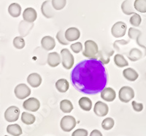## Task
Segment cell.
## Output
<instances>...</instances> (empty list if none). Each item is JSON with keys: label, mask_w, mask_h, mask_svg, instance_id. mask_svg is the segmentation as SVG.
I'll use <instances>...</instances> for the list:
<instances>
[{"label": "cell", "mask_w": 146, "mask_h": 136, "mask_svg": "<svg viewBox=\"0 0 146 136\" xmlns=\"http://www.w3.org/2000/svg\"><path fill=\"white\" fill-rule=\"evenodd\" d=\"M114 63L119 68H123V67L127 66L129 65V63L127 60L125 59L124 56L121 54H116L114 56Z\"/></svg>", "instance_id": "obj_29"}, {"label": "cell", "mask_w": 146, "mask_h": 136, "mask_svg": "<svg viewBox=\"0 0 146 136\" xmlns=\"http://www.w3.org/2000/svg\"><path fill=\"white\" fill-rule=\"evenodd\" d=\"M14 93L17 98L23 100L29 96L31 94V90L25 84H19L15 87Z\"/></svg>", "instance_id": "obj_8"}, {"label": "cell", "mask_w": 146, "mask_h": 136, "mask_svg": "<svg viewBox=\"0 0 146 136\" xmlns=\"http://www.w3.org/2000/svg\"><path fill=\"white\" fill-rule=\"evenodd\" d=\"M34 26L33 23H29L27 21H21L19 24V27H18V31H19V33L21 35V37H26L27 35H28V34L29 33V32L31 31L32 28Z\"/></svg>", "instance_id": "obj_19"}, {"label": "cell", "mask_w": 146, "mask_h": 136, "mask_svg": "<svg viewBox=\"0 0 146 136\" xmlns=\"http://www.w3.org/2000/svg\"><path fill=\"white\" fill-rule=\"evenodd\" d=\"M126 24L122 21H118L111 28V33L113 37L115 38H121L126 34Z\"/></svg>", "instance_id": "obj_6"}, {"label": "cell", "mask_w": 146, "mask_h": 136, "mask_svg": "<svg viewBox=\"0 0 146 136\" xmlns=\"http://www.w3.org/2000/svg\"><path fill=\"white\" fill-rule=\"evenodd\" d=\"M52 5L56 10H61L66 6V0H52Z\"/></svg>", "instance_id": "obj_34"}, {"label": "cell", "mask_w": 146, "mask_h": 136, "mask_svg": "<svg viewBox=\"0 0 146 136\" xmlns=\"http://www.w3.org/2000/svg\"><path fill=\"white\" fill-rule=\"evenodd\" d=\"M71 50L75 53H79L83 50V45L80 42H76L70 45Z\"/></svg>", "instance_id": "obj_37"}, {"label": "cell", "mask_w": 146, "mask_h": 136, "mask_svg": "<svg viewBox=\"0 0 146 136\" xmlns=\"http://www.w3.org/2000/svg\"><path fill=\"white\" fill-rule=\"evenodd\" d=\"M77 122L72 116H64L60 122V127L64 132H70L75 127Z\"/></svg>", "instance_id": "obj_5"}, {"label": "cell", "mask_w": 146, "mask_h": 136, "mask_svg": "<svg viewBox=\"0 0 146 136\" xmlns=\"http://www.w3.org/2000/svg\"><path fill=\"white\" fill-rule=\"evenodd\" d=\"M133 109L137 112H140L143 110V104L141 103H137L136 101L131 102Z\"/></svg>", "instance_id": "obj_39"}, {"label": "cell", "mask_w": 146, "mask_h": 136, "mask_svg": "<svg viewBox=\"0 0 146 136\" xmlns=\"http://www.w3.org/2000/svg\"><path fill=\"white\" fill-rule=\"evenodd\" d=\"M94 111L96 116H105L108 114L109 108L106 103H102V101H97L94 105Z\"/></svg>", "instance_id": "obj_12"}, {"label": "cell", "mask_w": 146, "mask_h": 136, "mask_svg": "<svg viewBox=\"0 0 146 136\" xmlns=\"http://www.w3.org/2000/svg\"><path fill=\"white\" fill-rule=\"evenodd\" d=\"M88 131L85 129H78L73 132L72 136H88Z\"/></svg>", "instance_id": "obj_38"}, {"label": "cell", "mask_w": 146, "mask_h": 136, "mask_svg": "<svg viewBox=\"0 0 146 136\" xmlns=\"http://www.w3.org/2000/svg\"><path fill=\"white\" fill-rule=\"evenodd\" d=\"M52 2L50 0H47L42 3L41 6L42 13L47 18H51L55 15V11L53 10Z\"/></svg>", "instance_id": "obj_11"}, {"label": "cell", "mask_w": 146, "mask_h": 136, "mask_svg": "<svg viewBox=\"0 0 146 136\" xmlns=\"http://www.w3.org/2000/svg\"><path fill=\"white\" fill-rule=\"evenodd\" d=\"M145 80H146V73H145Z\"/></svg>", "instance_id": "obj_41"}, {"label": "cell", "mask_w": 146, "mask_h": 136, "mask_svg": "<svg viewBox=\"0 0 146 136\" xmlns=\"http://www.w3.org/2000/svg\"><path fill=\"white\" fill-rule=\"evenodd\" d=\"M113 51L111 49H105L102 48L101 50H100L97 54V59L100 60L103 64H108L110 60V57L113 55Z\"/></svg>", "instance_id": "obj_10"}, {"label": "cell", "mask_w": 146, "mask_h": 136, "mask_svg": "<svg viewBox=\"0 0 146 136\" xmlns=\"http://www.w3.org/2000/svg\"><path fill=\"white\" fill-rule=\"evenodd\" d=\"M36 120V118L33 114H31L27 112H23L21 115V121L22 122L26 125H32Z\"/></svg>", "instance_id": "obj_30"}, {"label": "cell", "mask_w": 146, "mask_h": 136, "mask_svg": "<svg viewBox=\"0 0 146 136\" xmlns=\"http://www.w3.org/2000/svg\"><path fill=\"white\" fill-rule=\"evenodd\" d=\"M79 106H80V108L83 111H89L92 108V102H91V99L86 97H83L80 98L78 101Z\"/></svg>", "instance_id": "obj_25"}, {"label": "cell", "mask_w": 146, "mask_h": 136, "mask_svg": "<svg viewBox=\"0 0 146 136\" xmlns=\"http://www.w3.org/2000/svg\"><path fill=\"white\" fill-rule=\"evenodd\" d=\"M100 93H101V98L107 102L113 101L116 98L115 91L111 87H105Z\"/></svg>", "instance_id": "obj_14"}, {"label": "cell", "mask_w": 146, "mask_h": 136, "mask_svg": "<svg viewBox=\"0 0 146 136\" xmlns=\"http://www.w3.org/2000/svg\"><path fill=\"white\" fill-rule=\"evenodd\" d=\"M23 107L24 109L27 110V111L35 112V111H38V109L40 108V103L36 98H30L23 102Z\"/></svg>", "instance_id": "obj_9"}, {"label": "cell", "mask_w": 146, "mask_h": 136, "mask_svg": "<svg viewBox=\"0 0 146 136\" xmlns=\"http://www.w3.org/2000/svg\"><path fill=\"white\" fill-rule=\"evenodd\" d=\"M114 120L110 117H108L103 120L102 123V127L105 130H110V129H111L114 127Z\"/></svg>", "instance_id": "obj_32"}, {"label": "cell", "mask_w": 146, "mask_h": 136, "mask_svg": "<svg viewBox=\"0 0 146 136\" xmlns=\"http://www.w3.org/2000/svg\"><path fill=\"white\" fill-rule=\"evenodd\" d=\"M60 109L64 113H70L73 110L72 103L69 100H63L60 102Z\"/></svg>", "instance_id": "obj_27"}, {"label": "cell", "mask_w": 146, "mask_h": 136, "mask_svg": "<svg viewBox=\"0 0 146 136\" xmlns=\"http://www.w3.org/2000/svg\"><path fill=\"white\" fill-rule=\"evenodd\" d=\"M13 46L18 50H21L25 47V40L22 37H16L13 39Z\"/></svg>", "instance_id": "obj_33"}, {"label": "cell", "mask_w": 146, "mask_h": 136, "mask_svg": "<svg viewBox=\"0 0 146 136\" xmlns=\"http://www.w3.org/2000/svg\"><path fill=\"white\" fill-rule=\"evenodd\" d=\"M8 12L12 17L18 18L21 13V7L18 3H12L8 7Z\"/></svg>", "instance_id": "obj_22"}, {"label": "cell", "mask_w": 146, "mask_h": 136, "mask_svg": "<svg viewBox=\"0 0 146 136\" xmlns=\"http://www.w3.org/2000/svg\"><path fill=\"white\" fill-rule=\"evenodd\" d=\"M61 56H62V63L64 68L66 69H70L72 68L75 59L70 50L66 48L61 50Z\"/></svg>", "instance_id": "obj_3"}, {"label": "cell", "mask_w": 146, "mask_h": 136, "mask_svg": "<svg viewBox=\"0 0 146 136\" xmlns=\"http://www.w3.org/2000/svg\"><path fill=\"white\" fill-rule=\"evenodd\" d=\"M65 37H66V39L68 42L76 41L80 38V32L78 28H75V27H71L65 32Z\"/></svg>", "instance_id": "obj_13"}, {"label": "cell", "mask_w": 146, "mask_h": 136, "mask_svg": "<svg viewBox=\"0 0 146 136\" xmlns=\"http://www.w3.org/2000/svg\"><path fill=\"white\" fill-rule=\"evenodd\" d=\"M119 100L123 103H129L135 97V92L132 88L128 86L121 87L118 93Z\"/></svg>", "instance_id": "obj_4"}, {"label": "cell", "mask_w": 146, "mask_h": 136, "mask_svg": "<svg viewBox=\"0 0 146 136\" xmlns=\"http://www.w3.org/2000/svg\"><path fill=\"white\" fill-rule=\"evenodd\" d=\"M134 8L135 7H133V5L130 0H125V1H123L122 5H121V10H122L123 13L127 15H130L131 14H133V15L135 14Z\"/></svg>", "instance_id": "obj_23"}, {"label": "cell", "mask_w": 146, "mask_h": 136, "mask_svg": "<svg viewBox=\"0 0 146 136\" xmlns=\"http://www.w3.org/2000/svg\"><path fill=\"white\" fill-rule=\"evenodd\" d=\"M56 39H58V42L63 45H69V43H70V42H68L67 39H66V37H65V33L62 30L59 31V32L57 33Z\"/></svg>", "instance_id": "obj_36"}, {"label": "cell", "mask_w": 146, "mask_h": 136, "mask_svg": "<svg viewBox=\"0 0 146 136\" xmlns=\"http://www.w3.org/2000/svg\"><path fill=\"white\" fill-rule=\"evenodd\" d=\"M134 7L139 12H146V0H135L134 3Z\"/></svg>", "instance_id": "obj_31"}, {"label": "cell", "mask_w": 146, "mask_h": 136, "mask_svg": "<svg viewBox=\"0 0 146 136\" xmlns=\"http://www.w3.org/2000/svg\"><path fill=\"white\" fill-rule=\"evenodd\" d=\"M143 56H144V55L143 54V52L141 50H139L137 48H133L130 50L128 58L131 61L135 62L137 60H139Z\"/></svg>", "instance_id": "obj_26"}, {"label": "cell", "mask_w": 146, "mask_h": 136, "mask_svg": "<svg viewBox=\"0 0 146 136\" xmlns=\"http://www.w3.org/2000/svg\"><path fill=\"white\" fill-rule=\"evenodd\" d=\"M142 22V18L140 15L139 14H134L131 17V18L129 20V23H131V25L133 26H135V27H137L140 25V23Z\"/></svg>", "instance_id": "obj_35"}, {"label": "cell", "mask_w": 146, "mask_h": 136, "mask_svg": "<svg viewBox=\"0 0 146 136\" xmlns=\"http://www.w3.org/2000/svg\"><path fill=\"white\" fill-rule=\"evenodd\" d=\"M48 64L50 67H56L61 63V56L57 53H50L48 55V59H47Z\"/></svg>", "instance_id": "obj_18"}, {"label": "cell", "mask_w": 146, "mask_h": 136, "mask_svg": "<svg viewBox=\"0 0 146 136\" xmlns=\"http://www.w3.org/2000/svg\"><path fill=\"white\" fill-rule=\"evenodd\" d=\"M5 136H8V135H5Z\"/></svg>", "instance_id": "obj_42"}, {"label": "cell", "mask_w": 146, "mask_h": 136, "mask_svg": "<svg viewBox=\"0 0 146 136\" xmlns=\"http://www.w3.org/2000/svg\"><path fill=\"white\" fill-rule=\"evenodd\" d=\"M128 35H129V37L131 39L135 40L137 42V44L139 46H140L141 47L144 48L145 50H146L145 47H144L143 45H142L139 42V36L141 35V32H140V31L137 30V29H136V28H130L129 29Z\"/></svg>", "instance_id": "obj_21"}, {"label": "cell", "mask_w": 146, "mask_h": 136, "mask_svg": "<svg viewBox=\"0 0 146 136\" xmlns=\"http://www.w3.org/2000/svg\"><path fill=\"white\" fill-rule=\"evenodd\" d=\"M98 45L93 40H87L85 42V50L83 52V56L89 59H97V54L99 53Z\"/></svg>", "instance_id": "obj_2"}, {"label": "cell", "mask_w": 146, "mask_h": 136, "mask_svg": "<svg viewBox=\"0 0 146 136\" xmlns=\"http://www.w3.org/2000/svg\"><path fill=\"white\" fill-rule=\"evenodd\" d=\"M42 47L46 51L52 50L56 47V41L54 39L50 36H45L41 40Z\"/></svg>", "instance_id": "obj_16"}, {"label": "cell", "mask_w": 146, "mask_h": 136, "mask_svg": "<svg viewBox=\"0 0 146 136\" xmlns=\"http://www.w3.org/2000/svg\"><path fill=\"white\" fill-rule=\"evenodd\" d=\"M90 136H103L101 132L98 129H94L93 131L91 132Z\"/></svg>", "instance_id": "obj_40"}, {"label": "cell", "mask_w": 146, "mask_h": 136, "mask_svg": "<svg viewBox=\"0 0 146 136\" xmlns=\"http://www.w3.org/2000/svg\"><path fill=\"white\" fill-rule=\"evenodd\" d=\"M27 82L32 87H38L42 83V77L39 74H30L27 77Z\"/></svg>", "instance_id": "obj_17"}, {"label": "cell", "mask_w": 146, "mask_h": 136, "mask_svg": "<svg viewBox=\"0 0 146 136\" xmlns=\"http://www.w3.org/2000/svg\"><path fill=\"white\" fill-rule=\"evenodd\" d=\"M123 75L126 79L130 81H135V80L137 79L139 74L135 69L131 68H127L123 70Z\"/></svg>", "instance_id": "obj_20"}, {"label": "cell", "mask_w": 146, "mask_h": 136, "mask_svg": "<svg viewBox=\"0 0 146 136\" xmlns=\"http://www.w3.org/2000/svg\"><path fill=\"white\" fill-rule=\"evenodd\" d=\"M73 87L86 95L101 93L108 84V74L98 59H88L78 63L70 74Z\"/></svg>", "instance_id": "obj_1"}, {"label": "cell", "mask_w": 146, "mask_h": 136, "mask_svg": "<svg viewBox=\"0 0 146 136\" xmlns=\"http://www.w3.org/2000/svg\"><path fill=\"white\" fill-rule=\"evenodd\" d=\"M69 82L65 79H60L56 82V88L59 93H66L69 90Z\"/></svg>", "instance_id": "obj_24"}, {"label": "cell", "mask_w": 146, "mask_h": 136, "mask_svg": "<svg viewBox=\"0 0 146 136\" xmlns=\"http://www.w3.org/2000/svg\"><path fill=\"white\" fill-rule=\"evenodd\" d=\"M7 132L13 136H20L22 134V129L18 124L10 125L7 127Z\"/></svg>", "instance_id": "obj_28"}, {"label": "cell", "mask_w": 146, "mask_h": 136, "mask_svg": "<svg viewBox=\"0 0 146 136\" xmlns=\"http://www.w3.org/2000/svg\"><path fill=\"white\" fill-rule=\"evenodd\" d=\"M37 18L36 10L32 7H28L23 12V18L29 23H34Z\"/></svg>", "instance_id": "obj_15"}, {"label": "cell", "mask_w": 146, "mask_h": 136, "mask_svg": "<svg viewBox=\"0 0 146 136\" xmlns=\"http://www.w3.org/2000/svg\"><path fill=\"white\" fill-rule=\"evenodd\" d=\"M20 116V109L15 106H10L5 112V119L9 122L17 121Z\"/></svg>", "instance_id": "obj_7"}]
</instances>
